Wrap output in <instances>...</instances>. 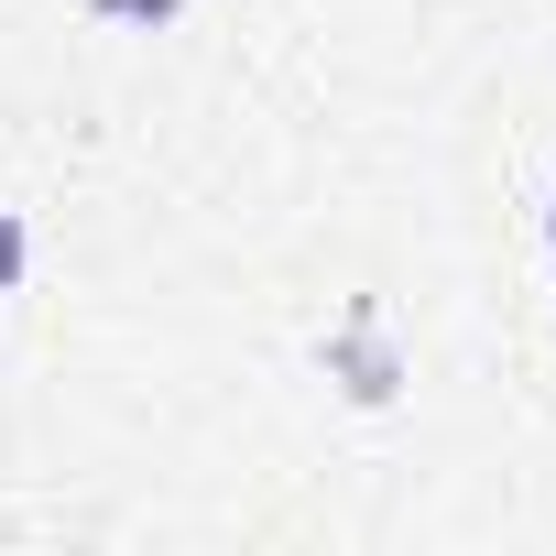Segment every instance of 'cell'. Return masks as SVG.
<instances>
[{
    "instance_id": "277c9868",
    "label": "cell",
    "mask_w": 556,
    "mask_h": 556,
    "mask_svg": "<svg viewBox=\"0 0 556 556\" xmlns=\"http://www.w3.org/2000/svg\"><path fill=\"white\" fill-rule=\"evenodd\" d=\"M545 240H556V207H545Z\"/></svg>"
},
{
    "instance_id": "6da1fadb",
    "label": "cell",
    "mask_w": 556,
    "mask_h": 556,
    "mask_svg": "<svg viewBox=\"0 0 556 556\" xmlns=\"http://www.w3.org/2000/svg\"><path fill=\"white\" fill-rule=\"evenodd\" d=\"M317 361H328V382H339L350 404H393V393H404V361H393V339H382V317H371V306H361Z\"/></svg>"
},
{
    "instance_id": "3957f363",
    "label": "cell",
    "mask_w": 556,
    "mask_h": 556,
    "mask_svg": "<svg viewBox=\"0 0 556 556\" xmlns=\"http://www.w3.org/2000/svg\"><path fill=\"white\" fill-rule=\"evenodd\" d=\"M23 273H34V229L23 207H0V295H23Z\"/></svg>"
},
{
    "instance_id": "5b68a950",
    "label": "cell",
    "mask_w": 556,
    "mask_h": 556,
    "mask_svg": "<svg viewBox=\"0 0 556 556\" xmlns=\"http://www.w3.org/2000/svg\"><path fill=\"white\" fill-rule=\"evenodd\" d=\"M545 251H556V240H545Z\"/></svg>"
},
{
    "instance_id": "7a4b0ae2",
    "label": "cell",
    "mask_w": 556,
    "mask_h": 556,
    "mask_svg": "<svg viewBox=\"0 0 556 556\" xmlns=\"http://www.w3.org/2000/svg\"><path fill=\"white\" fill-rule=\"evenodd\" d=\"M88 23L99 34H164V23H186V0H88Z\"/></svg>"
}]
</instances>
